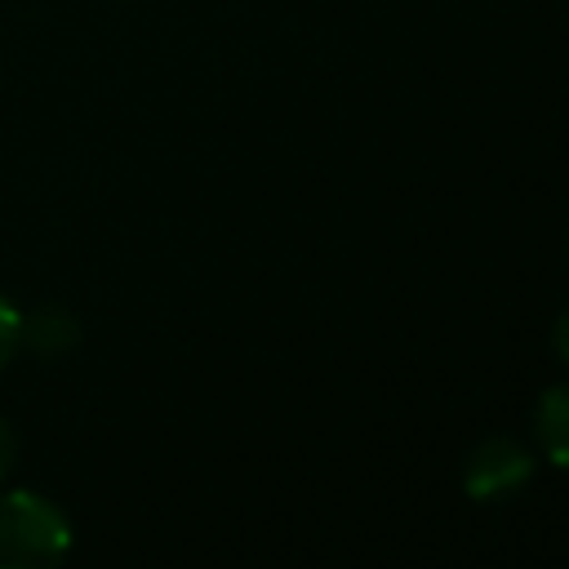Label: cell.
Segmentation results:
<instances>
[{
  "instance_id": "6",
  "label": "cell",
  "mask_w": 569,
  "mask_h": 569,
  "mask_svg": "<svg viewBox=\"0 0 569 569\" xmlns=\"http://www.w3.org/2000/svg\"><path fill=\"white\" fill-rule=\"evenodd\" d=\"M13 453H18V440H13V427L0 418V476L13 467Z\"/></svg>"
},
{
  "instance_id": "5",
  "label": "cell",
  "mask_w": 569,
  "mask_h": 569,
  "mask_svg": "<svg viewBox=\"0 0 569 569\" xmlns=\"http://www.w3.org/2000/svg\"><path fill=\"white\" fill-rule=\"evenodd\" d=\"M18 347H22V311L9 298H0V369L13 360Z\"/></svg>"
},
{
  "instance_id": "1",
  "label": "cell",
  "mask_w": 569,
  "mask_h": 569,
  "mask_svg": "<svg viewBox=\"0 0 569 569\" xmlns=\"http://www.w3.org/2000/svg\"><path fill=\"white\" fill-rule=\"evenodd\" d=\"M71 551L67 516L27 489L0 493V569H49Z\"/></svg>"
},
{
  "instance_id": "4",
  "label": "cell",
  "mask_w": 569,
  "mask_h": 569,
  "mask_svg": "<svg viewBox=\"0 0 569 569\" xmlns=\"http://www.w3.org/2000/svg\"><path fill=\"white\" fill-rule=\"evenodd\" d=\"M533 422H538V440L547 449V458L556 467H565V436H569V400H565V387H551L538 409H533Z\"/></svg>"
},
{
  "instance_id": "2",
  "label": "cell",
  "mask_w": 569,
  "mask_h": 569,
  "mask_svg": "<svg viewBox=\"0 0 569 569\" xmlns=\"http://www.w3.org/2000/svg\"><path fill=\"white\" fill-rule=\"evenodd\" d=\"M533 476V458L516 445V440H502V436H493V440H485L471 458H467V471H462V485H467V493L471 498H480V502H493V498H507V493H516L525 480Z\"/></svg>"
},
{
  "instance_id": "3",
  "label": "cell",
  "mask_w": 569,
  "mask_h": 569,
  "mask_svg": "<svg viewBox=\"0 0 569 569\" xmlns=\"http://www.w3.org/2000/svg\"><path fill=\"white\" fill-rule=\"evenodd\" d=\"M22 342L36 347L40 356H67L80 342V325L62 307H40V311L22 316Z\"/></svg>"
}]
</instances>
